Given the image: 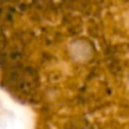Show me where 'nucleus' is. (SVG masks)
<instances>
[{
    "instance_id": "obj_1",
    "label": "nucleus",
    "mask_w": 129,
    "mask_h": 129,
    "mask_svg": "<svg viewBox=\"0 0 129 129\" xmlns=\"http://www.w3.org/2000/svg\"><path fill=\"white\" fill-rule=\"evenodd\" d=\"M65 129H92V128L85 121H72V122L68 123V126Z\"/></svg>"
}]
</instances>
